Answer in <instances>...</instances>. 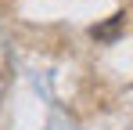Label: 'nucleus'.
<instances>
[{
    "instance_id": "obj_1",
    "label": "nucleus",
    "mask_w": 133,
    "mask_h": 130,
    "mask_svg": "<svg viewBox=\"0 0 133 130\" xmlns=\"http://www.w3.org/2000/svg\"><path fill=\"white\" fill-rule=\"evenodd\" d=\"M122 25H126V11L111 15V22H108V25H94V29H90V36H94V40H115V33H119Z\"/></svg>"
}]
</instances>
